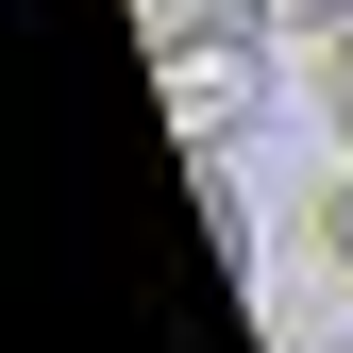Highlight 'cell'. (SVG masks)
Masks as SVG:
<instances>
[{
	"label": "cell",
	"mask_w": 353,
	"mask_h": 353,
	"mask_svg": "<svg viewBox=\"0 0 353 353\" xmlns=\"http://www.w3.org/2000/svg\"><path fill=\"white\" fill-rule=\"evenodd\" d=\"M135 51H152V84H168L185 135L219 101L252 118V84H270V0H135Z\"/></svg>",
	"instance_id": "6da1fadb"
},
{
	"label": "cell",
	"mask_w": 353,
	"mask_h": 353,
	"mask_svg": "<svg viewBox=\"0 0 353 353\" xmlns=\"http://www.w3.org/2000/svg\"><path fill=\"white\" fill-rule=\"evenodd\" d=\"M303 101H320V118H336V152H353V0L303 34Z\"/></svg>",
	"instance_id": "7a4b0ae2"
},
{
	"label": "cell",
	"mask_w": 353,
	"mask_h": 353,
	"mask_svg": "<svg viewBox=\"0 0 353 353\" xmlns=\"http://www.w3.org/2000/svg\"><path fill=\"white\" fill-rule=\"evenodd\" d=\"M303 236H320L336 270H353V152H336V185H320V219H303Z\"/></svg>",
	"instance_id": "3957f363"
}]
</instances>
